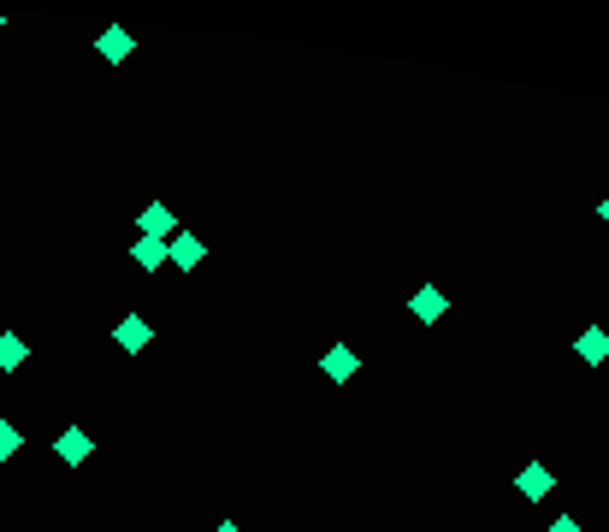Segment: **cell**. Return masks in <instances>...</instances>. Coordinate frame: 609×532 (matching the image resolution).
Here are the masks:
<instances>
[{
	"label": "cell",
	"mask_w": 609,
	"mask_h": 532,
	"mask_svg": "<svg viewBox=\"0 0 609 532\" xmlns=\"http://www.w3.org/2000/svg\"><path fill=\"white\" fill-rule=\"evenodd\" d=\"M166 255H172V261L184 266V272H190V266L202 261V237H190V231H178V237H172V249H166Z\"/></svg>",
	"instance_id": "1"
},
{
	"label": "cell",
	"mask_w": 609,
	"mask_h": 532,
	"mask_svg": "<svg viewBox=\"0 0 609 532\" xmlns=\"http://www.w3.org/2000/svg\"><path fill=\"white\" fill-rule=\"evenodd\" d=\"M408 308H414V314H420V320L432 326V320L444 314V296H438V290H414V296H408Z\"/></svg>",
	"instance_id": "2"
},
{
	"label": "cell",
	"mask_w": 609,
	"mask_h": 532,
	"mask_svg": "<svg viewBox=\"0 0 609 532\" xmlns=\"http://www.w3.org/2000/svg\"><path fill=\"white\" fill-rule=\"evenodd\" d=\"M326 373H332V379H349V373H355V349H349V343H332V349H326Z\"/></svg>",
	"instance_id": "3"
},
{
	"label": "cell",
	"mask_w": 609,
	"mask_h": 532,
	"mask_svg": "<svg viewBox=\"0 0 609 532\" xmlns=\"http://www.w3.org/2000/svg\"><path fill=\"white\" fill-rule=\"evenodd\" d=\"M89 450H95V444H89V432H66V438H60V462H66V467H77Z\"/></svg>",
	"instance_id": "4"
},
{
	"label": "cell",
	"mask_w": 609,
	"mask_h": 532,
	"mask_svg": "<svg viewBox=\"0 0 609 532\" xmlns=\"http://www.w3.org/2000/svg\"><path fill=\"white\" fill-rule=\"evenodd\" d=\"M580 355H586L592 367H598V361H609V332H598V326H592V332H580Z\"/></svg>",
	"instance_id": "5"
},
{
	"label": "cell",
	"mask_w": 609,
	"mask_h": 532,
	"mask_svg": "<svg viewBox=\"0 0 609 532\" xmlns=\"http://www.w3.org/2000/svg\"><path fill=\"white\" fill-rule=\"evenodd\" d=\"M113 337H119V349H148V337L154 332H148V320H125Z\"/></svg>",
	"instance_id": "6"
},
{
	"label": "cell",
	"mask_w": 609,
	"mask_h": 532,
	"mask_svg": "<svg viewBox=\"0 0 609 532\" xmlns=\"http://www.w3.org/2000/svg\"><path fill=\"white\" fill-rule=\"evenodd\" d=\"M95 48H101L107 60H125V54H131V36H125V30H107V36H101Z\"/></svg>",
	"instance_id": "7"
},
{
	"label": "cell",
	"mask_w": 609,
	"mask_h": 532,
	"mask_svg": "<svg viewBox=\"0 0 609 532\" xmlns=\"http://www.w3.org/2000/svg\"><path fill=\"white\" fill-rule=\"evenodd\" d=\"M142 231H148V237H160V231H172V213H166V207L154 201V207L142 213Z\"/></svg>",
	"instance_id": "8"
},
{
	"label": "cell",
	"mask_w": 609,
	"mask_h": 532,
	"mask_svg": "<svg viewBox=\"0 0 609 532\" xmlns=\"http://www.w3.org/2000/svg\"><path fill=\"white\" fill-rule=\"evenodd\" d=\"M521 491H527V497H544V491H550V473H544V467H527V473H521Z\"/></svg>",
	"instance_id": "9"
},
{
	"label": "cell",
	"mask_w": 609,
	"mask_h": 532,
	"mask_svg": "<svg viewBox=\"0 0 609 532\" xmlns=\"http://www.w3.org/2000/svg\"><path fill=\"white\" fill-rule=\"evenodd\" d=\"M18 361H24V343H18V337H0V367H6V373H12V367H18Z\"/></svg>",
	"instance_id": "10"
},
{
	"label": "cell",
	"mask_w": 609,
	"mask_h": 532,
	"mask_svg": "<svg viewBox=\"0 0 609 532\" xmlns=\"http://www.w3.org/2000/svg\"><path fill=\"white\" fill-rule=\"evenodd\" d=\"M160 255H166L160 243H136V261H142V266H160Z\"/></svg>",
	"instance_id": "11"
},
{
	"label": "cell",
	"mask_w": 609,
	"mask_h": 532,
	"mask_svg": "<svg viewBox=\"0 0 609 532\" xmlns=\"http://www.w3.org/2000/svg\"><path fill=\"white\" fill-rule=\"evenodd\" d=\"M12 450H18V432H12V426H0V456H12Z\"/></svg>",
	"instance_id": "12"
},
{
	"label": "cell",
	"mask_w": 609,
	"mask_h": 532,
	"mask_svg": "<svg viewBox=\"0 0 609 532\" xmlns=\"http://www.w3.org/2000/svg\"><path fill=\"white\" fill-rule=\"evenodd\" d=\"M550 532H580V521H568V515H562V521H550Z\"/></svg>",
	"instance_id": "13"
},
{
	"label": "cell",
	"mask_w": 609,
	"mask_h": 532,
	"mask_svg": "<svg viewBox=\"0 0 609 532\" xmlns=\"http://www.w3.org/2000/svg\"><path fill=\"white\" fill-rule=\"evenodd\" d=\"M213 532H243V527H231V521H225V527H213Z\"/></svg>",
	"instance_id": "14"
},
{
	"label": "cell",
	"mask_w": 609,
	"mask_h": 532,
	"mask_svg": "<svg viewBox=\"0 0 609 532\" xmlns=\"http://www.w3.org/2000/svg\"><path fill=\"white\" fill-rule=\"evenodd\" d=\"M598 213H604V225H609V196H604V207H598Z\"/></svg>",
	"instance_id": "15"
}]
</instances>
